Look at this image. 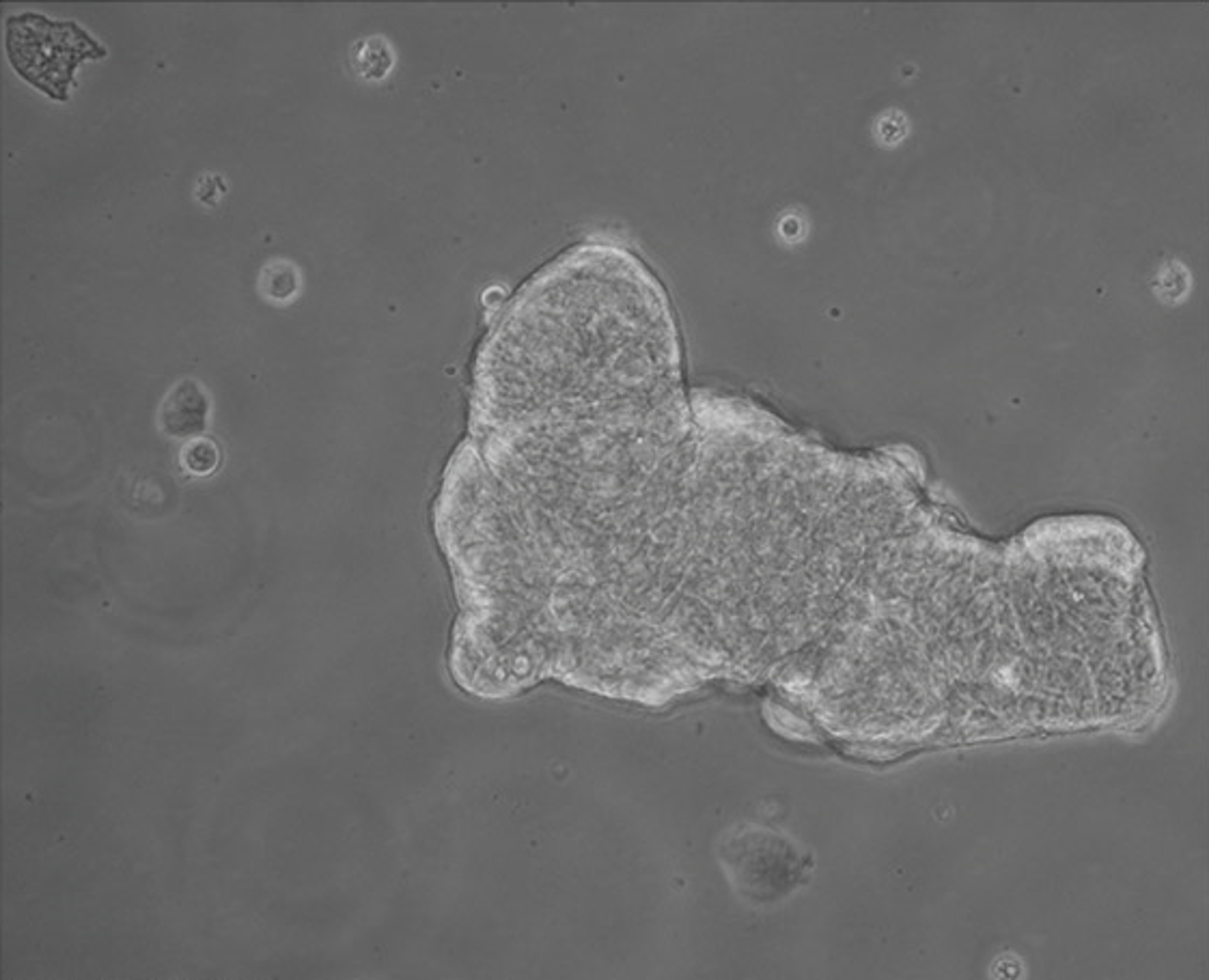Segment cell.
<instances>
[{"label":"cell","mask_w":1209,"mask_h":980,"mask_svg":"<svg viewBox=\"0 0 1209 980\" xmlns=\"http://www.w3.org/2000/svg\"><path fill=\"white\" fill-rule=\"evenodd\" d=\"M7 55L26 83L63 101L70 98L78 65L106 57V50L74 22L24 13L7 22Z\"/></svg>","instance_id":"1"},{"label":"cell","mask_w":1209,"mask_h":980,"mask_svg":"<svg viewBox=\"0 0 1209 980\" xmlns=\"http://www.w3.org/2000/svg\"><path fill=\"white\" fill-rule=\"evenodd\" d=\"M207 414H210V401L203 388L197 382L186 380L168 392L160 410V423L168 436L188 438L205 429Z\"/></svg>","instance_id":"2"},{"label":"cell","mask_w":1209,"mask_h":980,"mask_svg":"<svg viewBox=\"0 0 1209 980\" xmlns=\"http://www.w3.org/2000/svg\"><path fill=\"white\" fill-rule=\"evenodd\" d=\"M262 292L275 302H290L298 294V270L288 261H275L262 274Z\"/></svg>","instance_id":"3"},{"label":"cell","mask_w":1209,"mask_h":980,"mask_svg":"<svg viewBox=\"0 0 1209 980\" xmlns=\"http://www.w3.org/2000/svg\"><path fill=\"white\" fill-rule=\"evenodd\" d=\"M218 462H220V453L216 449V444L210 440H192L184 449V453H181V464H184L188 473L197 475V477L212 475Z\"/></svg>","instance_id":"4"},{"label":"cell","mask_w":1209,"mask_h":980,"mask_svg":"<svg viewBox=\"0 0 1209 980\" xmlns=\"http://www.w3.org/2000/svg\"><path fill=\"white\" fill-rule=\"evenodd\" d=\"M382 61H391V55H388V48L380 39H371V42H360V46L354 50V65L358 68V72L367 78H382L391 65L380 63Z\"/></svg>","instance_id":"5"}]
</instances>
